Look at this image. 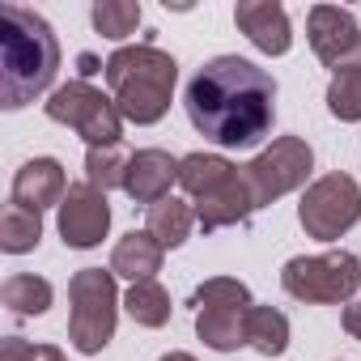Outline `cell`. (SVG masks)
<instances>
[{"label":"cell","instance_id":"1","mask_svg":"<svg viewBox=\"0 0 361 361\" xmlns=\"http://www.w3.org/2000/svg\"><path fill=\"white\" fill-rule=\"evenodd\" d=\"M183 106L204 140L221 149H247L272 132L276 81L243 56H217L188 81Z\"/></svg>","mask_w":361,"mask_h":361},{"label":"cell","instance_id":"2","mask_svg":"<svg viewBox=\"0 0 361 361\" xmlns=\"http://www.w3.org/2000/svg\"><path fill=\"white\" fill-rule=\"evenodd\" d=\"M60 73L56 30L22 5H0V106L22 111Z\"/></svg>","mask_w":361,"mask_h":361},{"label":"cell","instance_id":"3","mask_svg":"<svg viewBox=\"0 0 361 361\" xmlns=\"http://www.w3.org/2000/svg\"><path fill=\"white\" fill-rule=\"evenodd\" d=\"M102 68H106L111 98H115V106H119V115L128 123L149 128V123H157L170 111L174 81H178V64L161 47H153V43L119 47Z\"/></svg>","mask_w":361,"mask_h":361},{"label":"cell","instance_id":"4","mask_svg":"<svg viewBox=\"0 0 361 361\" xmlns=\"http://www.w3.org/2000/svg\"><path fill=\"white\" fill-rule=\"evenodd\" d=\"M178 188H183L196 204V221L204 234L238 226L255 213L251 188L243 166L226 161L221 153H188L178 157Z\"/></svg>","mask_w":361,"mask_h":361},{"label":"cell","instance_id":"5","mask_svg":"<svg viewBox=\"0 0 361 361\" xmlns=\"http://www.w3.org/2000/svg\"><path fill=\"white\" fill-rule=\"evenodd\" d=\"M68 340L77 353L94 357L111 344L115 336V319H119V293H115V272L106 268H81L68 281Z\"/></svg>","mask_w":361,"mask_h":361},{"label":"cell","instance_id":"6","mask_svg":"<svg viewBox=\"0 0 361 361\" xmlns=\"http://www.w3.org/2000/svg\"><path fill=\"white\" fill-rule=\"evenodd\" d=\"M281 289L306 306H340L361 289V259L353 251L298 255L281 268Z\"/></svg>","mask_w":361,"mask_h":361},{"label":"cell","instance_id":"7","mask_svg":"<svg viewBox=\"0 0 361 361\" xmlns=\"http://www.w3.org/2000/svg\"><path fill=\"white\" fill-rule=\"evenodd\" d=\"M196 306V336L217 348V353H234L247 344V314H251V289L234 276H213L192 293Z\"/></svg>","mask_w":361,"mask_h":361},{"label":"cell","instance_id":"8","mask_svg":"<svg viewBox=\"0 0 361 361\" xmlns=\"http://www.w3.org/2000/svg\"><path fill=\"white\" fill-rule=\"evenodd\" d=\"M43 106H47V119L68 123L77 136H85L90 149L119 145V136H123V115H119L115 98H106L90 81H68V85L51 90V98Z\"/></svg>","mask_w":361,"mask_h":361},{"label":"cell","instance_id":"9","mask_svg":"<svg viewBox=\"0 0 361 361\" xmlns=\"http://www.w3.org/2000/svg\"><path fill=\"white\" fill-rule=\"evenodd\" d=\"M298 221L310 238L319 243H336L340 234H348L361 221V188L353 174H323L306 188L302 204H298Z\"/></svg>","mask_w":361,"mask_h":361},{"label":"cell","instance_id":"10","mask_svg":"<svg viewBox=\"0 0 361 361\" xmlns=\"http://www.w3.org/2000/svg\"><path fill=\"white\" fill-rule=\"evenodd\" d=\"M310 170H314V153H310V145L302 136H276L255 161L243 166L255 209H264V204L281 200L285 192L302 188L306 178H310Z\"/></svg>","mask_w":361,"mask_h":361},{"label":"cell","instance_id":"11","mask_svg":"<svg viewBox=\"0 0 361 361\" xmlns=\"http://www.w3.org/2000/svg\"><path fill=\"white\" fill-rule=\"evenodd\" d=\"M306 35H310V47L314 56L344 73V68H361V26L348 9L340 5H314L310 9V22H306Z\"/></svg>","mask_w":361,"mask_h":361},{"label":"cell","instance_id":"12","mask_svg":"<svg viewBox=\"0 0 361 361\" xmlns=\"http://www.w3.org/2000/svg\"><path fill=\"white\" fill-rule=\"evenodd\" d=\"M111 230V204H106V192L90 188V183H73L64 204H60V238L64 247H77V251H90L106 238Z\"/></svg>","mask_w":361,"mask_h":361},{"label":"cell","instance_id":"13","mask_svg":"<svg viewBox=\"0 0 361 361\" xmlns=\"http://www.w3.org/2000/svg\"><path fill=\"white\" fill-rule=\"evenodd\" d=\"M68 178H64V166L56 157H30L18 174H13V204L22 209H60L64 196H68Z\"/></svg>","mask_w":361,"mask_h":361},{"label":"cell","instance_id":"14","mask_svg":"<svg viewBox=\"0 0 361 361\" xmlns=\"http://www.w3.org/2000/svg\"><path fill=\"white\" fill-rule=\"evenodd\" d=\"M170 183H178V161L166 149H140V153H132L128 174H123V192L136 204L153 209L157 200L170 196Z\"/></svg>","mask_w":361,"mask_h":361},{"label":"cell","instance_id":"15","mask_svg":"<svg viewBox=\"0 0 361 361\" xmlns=\"http://www.w3.org/2000/svg\"><path fill=\"white\" fill-rule=\"evenodd\" d=\"M234 22L264 56H285L289 43H293L289 18H285V9L276 5V0H243V5L234 9Z\"/></svg>","mask_w":361,"mask_h":361},{"label":"cell","instance_id":"16","mask_svg":"<svg viewBox=\"0 0 361 361\" xmlns=\"http://www.w3.org/2000/svg\"><path fill=\"white\" fill-rule=\"evenodd\" d=\"M161 255H166V247L149 234V230H132V234H123L119 243H115V251H111V272L115 276H123V281H153V272H161Z\"/></svg>","mask_w":361,"mask_h":361},{"label":"cell","instance_id":"17","mask_svg":"<svg viewBox=\"0 0 361 361\" xmlns=\"http://www.w3.org/2000/svg\"><path fill=\"white\" fill-rule=\"evenodd\" d=\"M192 226H196V213H192V204L174 200V196L157 200V204L149 209V221H145V230H149V234H153L161 247H183V243L192 238Z\"/></svg>","mask_w":361,"mask_h":361},{"label":"cell","instance_id":"18","mask_svg":"<svg viewBox=\"0 0 361 361\" xmlns=\"http://www.w3.org/2000/svg\"><path fill=\"white\" fill-rule=\"evenodd\" d=\"M0 302L9 306L13 319H35L51 306V285L35 272H13L5 285H0Z\"/></svg>","mask_w":361,"mask_h":361},{"label":"cell","instance_id":"19","mask_svg":"<svg viewBox=\"0 0 361 361\" xmlns=\"http://www.w3.org/2000/svg\"><path fill=\"white\" fill-rule=\"evenodd\" d=\"M247 344L259 357H281L289 348V319L276 306H251V314H247Z\"/></svg>","mask_w":361,"mask_h":361},{"label":"cell","instance_id":"20","mask_svg":"<svg viewBox=\"0 0 361 361\" xmlns=\"http://www.w3.org/2000/svg\"><path fill=\"white\" fill-rule=\"evenodd\" d=\"M39 238H43V213L22 209V204H13V200H9L5 217H0V251H9V255H26V251H35V247H39Z\"/></svg>","mask_w":361,"mask_h":361},{"label":"cell","instance_id":"21","mask_svg":"<svg viewBox=\"0 0 361 361\" xmlns=\"http://www.w3.org/2000/svg\"><path fill=\"white\" fill-rule=\"evenodd\" d=\"M123 306H128V314L140 323V327H166L170 323V293L157 285V281H136L132 289H128V298H123Z\"/></svg>","mask_w":361,"mask_h":361},{"label":"cell","instance_id":"22","mask_svg":"<svg viewBox=\"0 0 361 361\" xmlns=\"http://www.w3.org/2000/svg\"><path fill=\"white\" fill-rule=\"evenodd\" d=\"M128 161H132V157L123 153V145H98V149H85V183L98 188V192L123 188Z\"/></svg>","mask_w":361,"mask_h":361},{"label":"cell","instance_id":"23","mask_svg":"<svg viewBox=\"0 0 361 361\" xmlns=\"http://www.w3.org/2000/svg\"><path fill=\"white\" fill-rule=\"evenodd\" d=\"M90 18H94V30L102 39H128L140 26V5L136 0H98L90 9Z\"/></svg>","mask_w":361,"mask_h":361},{"label":"cell","instance_id":"24","mask_svg":"<svg viewBox=\"0 0 361 361\" xmlns=\"http://www.w3.org/2000/svg\"><path fill=\"white\" fill-rule=\"evenodd\" d=\"M327 111L344 123H357L361 119V68H344L331 77L327 85Z\"/></svg>","mask_w":361,"mask_h":361},{"label":"cell","instance_id":"25","mask_svg":"<svg viewBox=\"0 0 361 361\" xmlns=\"http://www.w3.org/2000/svg\"><path fill=\"white\" fill-rule=\"evenodd\" d=\"M0 361H68L56 344H30L22 336H5L0 344Z\"/></svg>","mask_w":361,"mask_h":361},{"label":"cell","instance_id":"26","mask_svg":"<svg viewBox=\"0 0 361 361\" xmlns=\"http://www.w3.org/2000/svg\"><path fill=\"white\" fill-rule=\"evenodd\" d=\"M344 331H348L353 340H361V302L344 306Z\"/></svg>","mask_w":361,"mask_h":361},{"label":"cell","instance_id":"27","mask_svg":"<svg viewBox=\"0 0 361 361\" xmlns=\"http://www.w3.org/2000/svg\"><path fill=\"white\" fill-rule=\"evenodd\" d=\"M161 361H196V357H192V353H166Z\"/></svg>","mask_w":361,"mask_h":361}]
</instances>
